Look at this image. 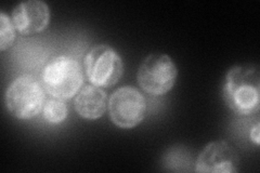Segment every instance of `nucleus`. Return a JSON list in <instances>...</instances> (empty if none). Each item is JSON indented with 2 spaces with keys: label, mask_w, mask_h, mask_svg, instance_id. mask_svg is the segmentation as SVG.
<instances>
[{
  "label": "nucleus",
  "mask_w": 260,
  "mask_h": 173,
  "mask_svg": "<svg viewBox=\"0 0 260 173\" xmlns=\"http://www.w3.org/2000/svg\"><path fill=\"white\" fill-rule=\"evenodd\" d=\"M223 97L237 114L248 116L257 113L260 104V74L253 65H238L228 72Z\"/></svg>",
  "instance_id": "nucleus-1"
},
{
  "label": "nucleus",
  "mask_w": 260,
  "mask_h": 173,
  "mask_svg": "<svg viewBox=\"0 0 260 173\" xmlns=\"http://www.w3.org/2000/svg\"><path fill=\"white\" fill-rule=\"evenodd\" d=\"M83 71L79 63L68 55L56 56L42 73V85L55 98L70 100L83 85Z\"/></svg>",
  "instance_id": "nucleus-2"
},
{
  "label": "nucleus",
  "mask_w": 260,
  "mask_h": 173,
  "mask_svg": "<svg viewBox=\"0 0 260 173\" xmlns=\"http://www.w3.org/2000/svg\"><path fill=\"white\" fill-rule=\"evenodd\" d=\"M45 94L43 85L30 75L15 78L6 91V105L12 116L31 119L42 112Z\"/></svg>",
  "instance_id": "nucleus-3"
},
{
  "label": "nucleus",
  "mask_w": 260,
  "mask_h": 173,
  "mask_svg": "<svg viewBox=\"0 0 260 173\" xmlns=\"http://www.w3.org/2000/svg\"><path fill=\"white\" fill-rule=\"evenodd\" d=\"M177 75V66L172 57L162 53H152L142 61L137 80L146 93L161 95L174 88Z\"/></svg>",
  "instance_id": "nucleus-4"
},
{
  "label": "nucleus",
  "mask_w": 260,
  "mask_h": 173,
  "mask_svg": "<svg viewBox=\"0 0 260 173\" xmlns=\"http://www.w3.org/2000/svg\"><path fill=\"white\" fill-rule=\"evenodd\" d=\"M85 70L93 86L109 88L116 85L123 75L124 63L112 47L98 45L85 56Z\"/></svg>",
  "instance_id": "nucleus-5"
},
{
  "label": "nucleus",
  "mask_w": 260,
  "mask_h": 173,
  "mask_svg": "<svg viewBox=\"0 0 260 173\" xmlns=\"http://www.w3.org/2000/svg\"><path fill=\"white\" fill-rule=\"evenodd\" d=\"M109 114L112 122L118 128H135L145 117V97L136 88L121 87L115 90L110 97Z\"/></svg>",
  "instance_id": "nucleus-6"
},
{
  "label": "nucleus",
  "mask_w": 260,
  "mask_h": 173,
  "mask_svg": "<svg viewBox=\"0 0 260 173\" xmlns=\"http://www.w3.org/2000/svg\"><path fill=\"white\" fill-rule=\"evenodd\" d=\"M240 158L235 148L225 141L207 144L195 162V171L200 173H235L239 171Z\"/></svg>",
  "instance_id": "nucleus-7"
},
{
  "label": "nucleus",
  "mask_w": 260,
  "mask_h": 173,
  "mask_svg": "<svg viewBox=\"0 0 260 173\" xmlns=\"http://www.w3.org/2000/svg\"><path fill=\"white\" fill-rule=\"evenodd\" d=\"M50 11L42 0H27L19 4L12 12V23L22 35H32L47 28Z\"/></svg>",
  "instance_id": "nucleus-8"
},
{
  "label": "nucleus",
  "mask_w": 260,
  "mask_h": 173,
  "mask_svg": "<svg viewBox=\"0 0 260 173\" xmlns=\"http://www.w3.org/2000/svg\"><path fill=\"white\" fill-rule=\"evenodd\" d=\"M75 110L85 119H98L107 110V93L99 87L86 86L78 92L74 102Z\"/></svg>",
  "instance_id": "nucleus-9"
},
{
  "label": "nucleus",
  "mask_w": 260,
  "mask_h": 173,
  "mask_svg": "<svg viewBox=\"0 0 260 173\" xmlns=\"http://www.w3.org/2000/svg\"><path fill=\"white\" fill-rule=\"evenodd\" d=\"M68 116V106L60 98H51L44 106V117L49 123H60Z\"/></svg>",
  "instance_id": "nucleus-10"
},
{
  "label": "nucleus",
  "mask_w": 260,
  "mask_h": 173,
  "mask_svg": "<svg viewBox=\"0 0 260 173\" xmlns=\"http://www.w3.org/2000/svg\"><path fill=\"white\" fill-rule=\"evenodd\" d=\"M15 39V27L12 21L2 12L0 13V51L12 47Z\"/></svg>",
  "instance_id": "nucleus-11"
},
{
  "label": "nucleus",
  "mask_w": 260,
  "mask_h": 173,
  "mask_svg": "<svg viewBox=\"0 0 260 173\" xmlns=\"http://www.w3.org/2000/svg\"><path fill=\"white\" fill-rule=\"evenodd\" d=\"M250 140L253 141L257 146L260 143V126L259 123H256V125L251 128L250 130Z\"/></svg>",
  "instance_id": "nucleus-12"
}]
</instances>
